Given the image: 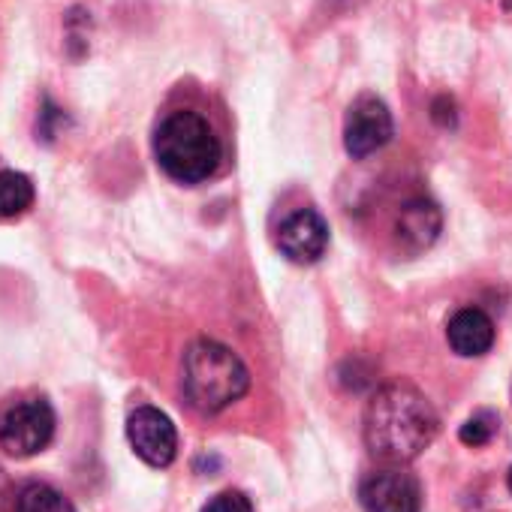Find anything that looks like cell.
<instances>
[{
  "label": "cell",
  "instance_id": "cell-1",
  "mask_svg": "<svg viewBox=\"0 0 512 512\" xmlns=\"http://www.w3.org/2000/svg\"><path fill=\"white\" fill-rule=\"evenodd\" d=\"M365 446L383 464L416 461L437 437L440 419L431 401L410 383L380 386L365 407Z\"/></svg>",
  "mask_w": 512,
  "mask_h": 512
},
{
  "label": "cell",
  "instance_id": "cell-2",
  "mask_svg": "<svg viewBox=\"0 0 512 512\" xmlns=\"http://www.w3.org/2000/svg\"><path fill=\"white\" fill-rule=\"evenodd\" d=\"M157 166L178 184H202L217 175L223 163V139L208 115L181 106L160 118L154 130Z\"/></svg>",
  "mask_w": 512,
  "mask_h": 512
},
{
  "label": "cell",
  "instance_id": "cell-3",
  "mask_svg": "<svg viewBox=\"0 0 512 512\" xmlns=\"http://www.w3.org/2000/svg\"><path fill=\"white\" fill-rule=\"evenodd\" d=\"M250 389V371L226 344L199 338L181 359V392L187 404L205 416L223 413Z\"/></svg>",
  "mask_w": 512,
  "mask_h": 512
},
{
  "label": "cell",
  "instance_id": "cell-4",
  "mask_svg": "<svg viewBox=\"0 0 512 512\" xmlns=\"http://www.w3.org/2000/svg\"><path fill=\"white\" fill-rule=\"evenodd\" d=\"M55 437V407L43 395H25L0 410V449L13 458L40 455Z\"/></svg>",
  "mask_w": 512,
  "mask_h": 512
},
{
  "label": "cell",
  "instance_id": "cell-5",
  "mask_svg": "<svg viewBox=\"0 0 512 512\" xmlns=\"http://www.w3.org/2000/svg\"><path fill=\"white\" fill-rule=\"evenodd\" d=\"M365 512H422V485L401 464H386L359 482Z\"/></svg>",
  "mask_w": 512,
  "mask_h": 512
},
{
  "label": "cell",
  "instance_id": "cell-6",
  "mask_svg": "<svg viewBox=\"0 0 512 512\" xmlns=\"http://www.w3.org/2000/svg\"><path fill=\"white\" fill-rule=\"evenodd\" d=\"M395 133V124H392V112L389 106L374 97V94H365L359 97L350 112H347V124H344V148L350 157L362 160V157H371L377 154Z\"/></svg>",
  "mask_w": 512,
  "mask_h": 512
},
{
  "label": "cell",
  "instance_id": "cell-7",
  "mask_svg": "<svg viewBox=\"0 0 512 512\" xmlns=\"http://www.w3.org/2000/svg\"><path fill=\"white\" fill-rule=\"evenodd\" d=\"M127 440L148 467H169L178 455V431L157 407H136L127 416Z\"/></svg>",
  "mask_w": 512,
  "mask_h": 512
},
{
  "label": "cell",
  "instance_id": "cell-8",
  "mask_svg": "<svg viewBox=\"0 0 512 512\" xmlns=\"http://www.w3.org/2000/svg\"><path fill=\"white\" fill-rule=\"evenodd\" d=\"M275 244L290 263L311 266V263L320 260V256L326 253V247H329V226H326L320 211L296 208L293 214H287L281 220Z\"/></svg>",
  "mask_w": 512,
  "mask_h": 512
},
{
  "label": "cell",
  "instance_id": "cell-9",
  "mask_svg": "<svg viewBox=\"0 0 512 512\" xmlns=\"http://www.w3.org/2000/svg\"><path fill=\"white\" fill-rule=\"evenodd\" d=\"M443 229V214L440 208L425 199V196H416V199H407L398 211V220H395V235H398V244L407 250V253H422L428 250L437 235Z\"/></svg>",
  "mask_w": 512,
  "mask_h": 512
},
{
  "label": "cell",
  "instance_id": "cell-10",
  "mask_svg": "<svg viewBox=\"0 0 512 512\" xmlns=\"http://www.w3.org/2000/svg\"><path fill=\"white\" fill-rule=\"evenodd\" d=\"M446 341L464 359L485 356L494 344V323L482 308H461L446 326Z\"/></svg>",
  "mask_w": 512,
  "mask_h": 512
},
{
  "label": "cell",
  "instance_id": "cell-11",
  "mask_svg": "<svg viewBox=\"0 0 512 512\" xmlns=\"http://www.w3.org/2000/svg\"><path fill=\"white\" fill-rule=\"evenodd\" d=\"M37 199L34 181L25 172L4 169L0 172V220H13L22 217Z\"/></svg>",
  "mask_w": 512,
  "mask_h": 512
},
{
  "label": "cell",
  "instance_id": "cell-12",
  "mask_svg": "<svg viewBox=\"0 0 512 512\" xmlns=\"http://www.w3.org/2000/svg\"><path fill=\"white\" fill-rule=\"evenodd\" d=\"M16 512H76L73 500L46 482H28L16 494Z\"/></svg>",
  "mask_w": 512,
  "mask_h": 512
},
{
  "label": "cell",
  "instance_id": "cell-13",
  "mask_svg": "<svg viewBox=\"0 0 512 512\" xmlns=\"http://www.w3.org/2000/svg\"><path fill=\"white\" fill-rule=\"evenodd\" d=\"M497 416L494 413H488V410H482V413H473L464 425H461V431H458V437H461V443H467V446H485V443H491V437L497 434Z\"/></svg>",
  "mask_w": 512,
  "mask_h": 512
},
{
  "label": "cell",
  "instance_id": "cell-14",
  "mask_svg": "<svg viewBox=\"0 0 512 512\" xmlns=\"http://www.w3.org/2000/svg\"><path fill=\"white\" fill-rule=\"evenodd\" d=\"M202 512H253V503L241 491H220L202 506Z\"/></svg>",
  "mask_w": 512,
  "mask_h": 512
},
{
  "label": "cell",
  "instance_id": "cell-15",
  "mask_svg": "<svg viewBox=\"0 0 512 512\" xmlns=\"http://www.w3.org/2000/svg\"><path fill=\"white\" fill-rule=\"evenodd\" d=\"M506 485H509V491H512V467H509V473H506Z\"/></svg>",
  "mask_w": 512,
  "mask_h": 512
}]
</instances>
